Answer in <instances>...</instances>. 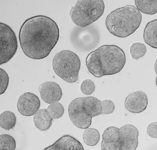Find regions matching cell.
Here are the masks:
<instances>
[{
    "label": "cell",
    "mask_w": 157,
    "mask_h": 150,
    "mask_svg": "<svg viewBox=\"0 0 157 150\" xmlns=\"http://www.w3.org/2000/svg\"><path fill=\"white\" fill-rule=\"evenodd\" d=\"M81 67L79 57L71 51H62L54 57L53 67L54 71L67 83H75L78 81Z\"/></svg>",
    "instance_id": "obj_7"
},
{
    "label": "cell",
    "mask_w": 157,
    "mask_h": 150,
    "mask_svg": "<svg viewBox=\"0 0 157 150\" xmlns=\"http://www.w3.org/2000/svg\"><path fill=\"white\" fill-rule=\"evenodd\" d=\"M94 82L90 79H85L81 82L80 89L82 93L86 95H90L95 90Z\"/></svg>",
    "instance_id": "obj_21"
},
{
    "label": "cell",
    "mask_w": 157,
    "mask_h": 150,
    "mask_svg": "<svg viewBox=\"0 0 157 150\" xmlns=\"http://www.w3.org/2000/svg\"><path fill=\"white\" fill-rule=\"evenodd\" d=\"M59 37V30L56 23L43 15L26 20L19 34L20 43L24 54L29 58L37 60L48 56Z\"/></svg>",
    "instance_id": "obj_1"
},
{
    "label": "cell",
    "mask_w": 157,
    "mask_h": 150,
    "mask_svg": "<svg viewBox=\"0 0 157 150\" xmlns=\"http://www.w3.org/2000/svg\"><path fill=\"white\" fill-rule=\"evenodd\" d=\"M47 109L53 120L61 118L64 113V108L63 105L59 102L50 104Z\"/></svg>",
    "instance_id": "obj_19"
},
{
    "label": "cell",
    "mask_w": 157,
    "mask_h": 150,
    "mask_svg": "<svg viewBox=\"0 0 157 150\" xmlns=\"http://www.w3.org/2000/svg\"><path fill=\"white\" fill-rule=\"evenodd\" d=\"M154 69L155 72L157 75V58L156 59V61H155L154 65Z\"/></svg>",
    "instance_id": "obj_25"
},
{
    "label": "cell",
    "mask_w": 157,
    "mask_h": 150,
    "mask_svg": "<svg viewBox=\"0 0 157 150\" xmlns=\"http://www.w3.org/2000/svg\"><path fill=\"white\" fill-rule=\"evenodd\" d=\"M0 126L6 131L13 129L15 126L17 119L14 114L10 111H4L1 113Z\"/></svg>",
    "instance_id": "obj_16"
},
{
    "label": "cell",
    "mask_w": 157,
    "mask_h": 150,
    "mask_svg": "<svg viewBox=\"0 0 157 150\" xmlns=\"http://www.w3.org/2000/svg\"><path fill=\"white\" fill-rule=\"evenodd\" d=\"M126 62L125 53L121 48L114 45H104L88 54L86 65L90 73L100 78L119 73Z\"/></svg>",
    "instance_id": "obj_2"
},
{
    "label": "cell",
    "mask_w": 157,
    "mask_h": 150,
    "mask_svg": "<svg viewBox=\"0 0 157 150\" xmlns=\"http://www.w3.org/2000/svg\"><path fill=\"white\" fill-rule=\"evenodd\" d=\"M103 114L109 115L114 112L115 109V105L110 100H102Z\"/></svg>",
    "instance_id": "obj_23"
},
{
    "label": "cell",
    "mask_w": 157,
    "mask_h": 150,
    "mask_svg": "<svg viewBox=\"0 0 157 150\" xmlns=\"http://www.w3.org/2000/svg\"><path fill=\"white\" fill-rule=\"evenodd\" d=\"M39 91L42 99L49 104L59 102L63 96L60 86L53 82L47 81L41 84L39 87Z\"/></svg>",
    "instance_id": "obj_11"
},
{
    "label": "cell",
    "mask_w": 157,
    "mask_h": 150,
    "mask_svg": "<svg viewBox=\"0 0 157 150\" xmlns=\"http://www.w3.org/2000/svg\"><path fill=\"white\" fill-rule=\"evenodd\" d=\"M148 104V96L141 90H137L129 94L124 103L126 109L133 113L142 112L147 108Z\"/></svg>",
    "instance_id": "obj_10"
},
{
    "label": "cell",
    "mask_w": 157,
    "mask_h": 150,
    "mask_svg": "<svg viewBox=\"0 0 157 150\" xmlns=\"http://www.w3.org/2000/svg\"><path fill=\"white\" fill-rule=\"evenodd\" d=\"M83 140L87 145L94 146L99 142L100 139L99 132L94 128H89L83 133Z\"/></svg>",
    "instance_id": "obj_17"
},
{
    "label": "cell",
    "mask_w": 157,
    "mask_h": 150,
    "mask_svg": "<svg viewBox=\"0 0 157 150\" xmlns=\"http://www.w3.org/2000/svg\"><path fill=\"white\" fill-rule=\"evenodd\" d=\"M144 39L148 46L157 49V19L147 24L144 30Z\"/></svg>",
    "instance_id": "obj_14"
},
{
    "label": "cell",
    "mask_w": 157,
    "mask_h": 150,
    "mask_svg": "<svg viewBox=\"0 0 157 150\" xmlns=\"http://www.w3.org/2000/svg\"><path fill=\"white\" fill-rule=\"evenodd\" d=\"M68 114L75 126L86 129L91 126L93 117L103 115L102 100L92 96L75 99L68 105Z\"/></svg>",
    "instance_id": "obj_5"
},
{
    "label": "cell",
    "mask_w": 157,
    "mask_h": 150,
    "mask_svg": "<svg viewBox=\"0 0 157 150\" xmlns=\"http://www.w3.org/2000/svg\"><path fill=\"white\" fill-rule=\"evenodd\" d=\"M1 65L7 63L17 51V37L9 26L1 22Z\"/></svg>",
    "instance_id": "obj_8"
},
{
    "label": "cell",
    "mask_w": 157,
    "mask_h": 150,
    "mask_svg": "<svg viewBox=\"0 0 157 150\" xmlns=\"http://www.w3.org/2000/svg\"><path fill=\"white\" fill-rule=\"evenodd\" d=\"M44 150H84V149L82 145L76 138L69 135H65Z\"/></svg>",
    "instance_id": "obj_12"
},
{
    "label": "cell",
    "mask_w": 157,
    "mask_h": 150,
    "mask_svg": "<svg viewBox=\"0 0 157 150\" xmlns=\"http://www.w3.org/2000/svg\"><path fill=\"white\" fill-rule=\"evenodd\" d=\"M40 106V100L37 95L30 92H26L18 99V111L23 116H31L37 112Z\"/></svg>",
    "instance_id": "obj_9"
},
{
    "label": "cell",
    "mask_w": 157,
    "mask_h": 150,
    "mask_svg": "<svg viewBox=\"0 0 157 150\" xmlns=\"http://www.w3.org/2000/svg\"><path fill=\"white\" fill-rule=\"evenodd\" d=\"M156 85L157 87V77H156Z\"/></svg>",
    "instance_id": "obj_26"
},
{
    "label": "cell",
    "mask_w": 157,
    "mask_h": 150,
    "mask_svg": "<svg viewBox=\"0 0 157 150\" xmlns=\"http://www.w3.org/2000/svg\"><path fill=\"white\" fill-rule=\"evenodd\" d=\"M16 148V142L9 135L2 134L0 136V150H14Z\"/></svg>",
    "instance_id": "obj_20"
},
{
    "label": "cell",
    "mask_w": 157,
    "mask_h": 150,
    "mask_svg": "<svg viewBox=\"0 0 157 150\" xmlns=\"http://www.w3.org/2000/svg\"><path fill=\"white\" fill-rule=\"evenodd\" d=\"M105 8L102 0H78L72 6L70 16L76 25L86 27L100 18L104 14Z\"/></svg>",
    "instance_id": "obj_6"
},
{
    "label": "cell",
    "mask_w": 157,
    "mask_h": 150,
    "mask_svg": "<svg viewBox=\"0 0 157 150\" xmlns=\"http://www.w3.org/2000/svg\"><path fill=\"white\" fill-rule=\"evenodd\" d=\"M142 16L136 7L127 5L113 11L108 15L105 25L113 35L126 38L131 35L140 27Z\"/></svg>",
    "instance_id": "obj_3"
},
{
    "label": "cell",
    "mask_w": 157,
    "mask_h": 150,
    "mask_svg": "<svg viewBox=\"0 0 157 150\" xmlns=\"http://www.w3.org/2000/svg\"><path fill=\"white\" fill-rule=\"evenodd\" d=\"M53 119L46 109H39L34 114L33 122L34 126L41 131H45L50 128Z\"/></svg>",
    "instance_id": "obj_13"
},
{
    "label": "cell",
    "mask_w": 157,
    "mask_h": 150,
    "mask_svg": "<svg viewBox=\"0 0 157 150\" xmlns=\"http://www.w3.org/2000/svg\"><path fill=\"white\" fill-rule=\"evenodd\" d=\"M147 133L150 137L157 139V122H153L148 124Z\"/></svg>",
    "instance_id": "obj_24"
},
{
    "label": "cell",
    "mask_w": 157,
    "mask_h": 150,
    "mask_svg": "<svg viewBox=\"0 0 157 150\" xmlns=\"http://www.w3.org/2000/svg\"><path fill=\"white\" fill-rule=\"evenodd\" d=\"M1 72V92L0 95L4 93L8 88L9 82V75L6 71L2 68L0 69Z\"/></svg>",
    "instance_id": "obj_22"
},
{
    "label": "cell",
    "mask_w": 157,
    "mask_h": 150,
    "mask_svg": "<svg viewBox=\"0 0 157 150\" xmlns=\"http://www.w3.org/2000/svg\"><path fill=\"white\" fill-rule=\"evenodd\" d=\"M138 130L132 124L120 128L108 127L102 134V150H135L138 146Z\"/></svg>",
    "instance_id": "obj_4"
},
{
    "label": "cell",
    "mask_w": 157,
    "mask_h": 150,
    "mask_svg": "<svg viewBox=\"0 0 157 150\" xmlns=\"http://www.w3.org/2000/svg\"><path fill=\"white\" fill-rule=\"evenodd\" d=\"M135 4L139 11L145 14L157 13V0H135Z\"/></svg>",
    "instance_id": "obj_15"
},
{
    "label": "cell",
    "mask_w": 157,
    "mask_h": 150,
    "mask_svg": "<svg viewBox=\"0 0 157 150\" xmlns=\"http://www.w3.org/2000/svg\"><path fill=\"white\" fill-rule=\"evenodd\" d=\"M130 51L132 58L137 60L146 54L147 47L143 43L134 42L131 45Z\"/></svg>",
    "instance_id": "obj_18"
}]
</instances>
